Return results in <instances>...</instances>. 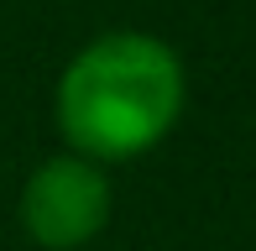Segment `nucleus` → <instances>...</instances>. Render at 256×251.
<instances>
[{"label":"nucleus","mask_w":256,"mask_h":251,"mask_svg":"<svg viewBox=\"0 0 256 251\" xmlns=\"http://www.w3.org/2000/svg\"><path fill=\"white\" fill-rule=\"evenodd\" d=\"M183 110V63L146 32H104L58 78V126L74 157L126 162L172 131Z\"/></svg>","instance_id":"nucleus-1"},{"label":"nucleus","mask_w":256,"mask_h":251,"mask_svg":"<svg viewBox=\"0 0 256 251\" xmlns=\"http://www.w3.org/2000/svg\"><path fill=\"white\" fill-rule=\"evenodd\" d=\"M110 220V178L89 157H48L21 188V225L42 251H78Z\"/></svg>","instance_id":"nucleus-2"}]
</instances>
